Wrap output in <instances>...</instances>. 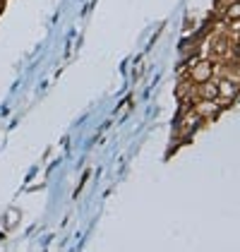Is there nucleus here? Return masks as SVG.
Masks as SVG:
<instances>
[{"label":"nucleus","instance_id":"20e7f679","mask_svg":"<svg viewBox=\"0 0 240 252\" xmlns=\"http://www.w3.org/2000/svg\"><path fill=\"white\" fill-rule=\"evenodd\" d=\"M17 221H20V212L17 209H10L7 212V226H15Z\"/></svg>","mask_w":240,"mask_h":252},{"label":"nucleus","instance_id":"39448f33","mask_svg":"<svg viewBox=\"0 0 240 252\" xmlns=\"http://www.w3.org/2000/svg\"><path fill=\"white\" fill-rule=\"evenodd\" d=\"M228 17H240V5H231V10H228Z\"/></svg>","mask_w":240,"mask_h":252},{"label":"nucleus","instance_id":"7ed1b4c3","mask_svg":"<svg viewBox=\"0 0 240 252\" xmlns=\"http://www.w3.org/2000/svg\"><path fill=\"white\" fill-rule=\"evenodd\" d=\"M202 96L204 98H216L219 96V87H216V84H209V82H202Z\"/></svg>","mask_w":240,"mask_h":252},{"label":"nucleus","instance_id":"f03ea898","mask_svg":"<svg viewBox=\"0 0 240 252\" xmlns=\"http://www.w3.org/2000/svg\"><path fill=\"white\" fill-rule=\"evenodd\" d=\"M219 87V94H223V96H236L238 94V84H233V82H221V84H216Z\"/></svg>","mask_w":240,"mask_h":252},{"label":"nucleus","instance_id":"f257e3e1","mask_svg":"<svg viewBox=\"0 0 240 252\" xmlns=\"http://www.w3.org/2000/svg\"><path fill=\"white\" fill-rule=\"evenodd\" d=\"M192 77L197 79V82H207V79L211 77V63H200V67H195L192 70Z\"/></svg>","mask_w":240,"mask_h":252}]
</instances>
